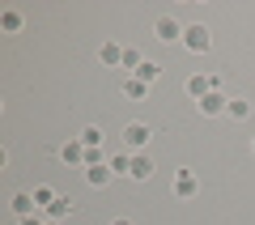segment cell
Segmentation results:
<instances>
[{"label":"cell","instance_id":"cell-22","mask_svg":"<svg viewBox=\"0 0 255 225\" xmlns=\"http://www.w3.org/2000/svg\"><path fill=\"white\" fill-rule=\"evenodd\" d=\"M251 153H255V140H251Z\"/></svg>","mask_w":255,"mask_h":225},{"label":"cell","instance_id":"cell-5","mask_svg":"<svg viewBox=\"0 0 255 225\" xmlns=\"http://www.w3.org/2000/svg\"><path fill=\"white\" fill-rule=\"evenodd\" d=\"M153 34L162 38V43H174V38H183V26H179L174 17H157V21H153Z\"/></svg>","mask_w":255,"mask_h":225},{"label":"cell","instance_id":"cell-13","mask_svg":"<svg viewBox=\"0 0 255 225\" xmlns=\"http://www.w3.org/2000/svg\"><path fill=\"white\" fill-rule=\"evenodd\" d=\"M157 77H162V64H157V60H145V64L136 68V81H145V85H153Z\"/></svg>","mask_w":255,"mask_h":225},{"label":"cell","instance_id":"cell-6","mask_svg":"<svg viewBox=\"0 0 255 225\" xmlns=\"http://www.w3.org/2000/svg\"><path fill=\"white\" fill-rule=\"evenodd\" d=\"M128 179H136V183L153 179V157L149 153H132V174H128Z\"/></svg>","mask_w":255,"mask_h":225},{"label":"cell","instance_id":"cell-9","mask_svg":"<svg viewBox=\"0 0 255 225\" xmlns=\"http://www.w3.org/2000/svg\"><path fill=\"white\" fill-rule=\"evenodd\" d=\"M174 196H179V200H191V196H196V174H191V170H179V174H174Z\"/></svg>","mask_w":255,"mask_h":225},{"label":"cell","instance_id":"cell-20","mask_svg":"<svg viewBox=\"0 0 255 225\" xmlns=\"http://www.w3.org/2000/svg\"><path fill=\"white\" fill-rule=\"evenodd\" d=\"M111 225H136V221H132V217H115Z\"/></svg>","mask_w":255,"mask_h":225},{"label":"cell","instance_id":"cell-21","mask_svg":"<svg viewBox=\"0 0 255 225\" xmlns=\"http://www.w3.org/2000/svg\"><path fill=\"white\" fill-rule=\"evenodd\" d=\"M47 225H60V221H47Z\"/></svg>","mask_w":255,"mask_h":225},{"label":"cell","instance_id":"cell-8","mask_svg":"<svg viewBox=\"0 0 255 225\" xmlns=\"http://www.w3.org/2000/svg\"><path fill=\"white\" fill-rule=\"evenodd\" d=\"M43 217H47V221H60V225H64L68 217H73V200H68V196H55V204L47 208Z\"/></svg>","mask_w":255,"mask_h":225},{"label":"cell","instance_id":"cell-11","mask_svg":"<svg viewBox=\"0 0 255 225\" xmlns=\"http://www.w3.org/2000/svg\"><path fill=\"white\" fill-rule=\"evenodd\" d=\"M13 213H17V221H21V217H34L38 213L34 196H30V191H17V196H13Z\"/></svg>","mask_w":255,"mask_h":225},{"label":"cell","instance_id":"cell-7","mask_svg":"<svg viewBox=\"0 0 255 225\" xmlns=\"http://www.w3.org/2000/svg\"><path fill=\"white\" fill-rule=\"evenodd\" d=\"M226 102H230V98H221V94L213 90V94H204L196 107H200V115H209V119H213V115H226Z\"/></svg>","mask_w":255,"mask_h":225},{"label":"cell","instance_id":"cell-1","mask_svg":"<svg viewBox=\"0 0 255 225\" xmlns=\"http://www.w3.org/2000/svg\"><path fill=\"white\" fill-rule=\"evenodd\" d=\"M153 140V127L149 123H128L124 127V144H128V153H145V144Z\"/></svg>","mask_w":255,"mask_h":225},{"label":"cell","instance_id":"cell-14","mask_svg":"<svg viewBox=\"0 0 255 225\" xmlns=\"http://www.w3.org/2000/svg\"><path fill=\"white\" fill-rule=\"evenodd\" d=\"M0 30H4V34H17V30H21V13L17 9H4V13H0Z\"/></svg>","mask_w":255,"mask_h":225},{"label":"cell","instance_id":"cell-3","mask_svg":"<svg viewBox=\"0 0 255 225\" xmlns=\"http://www.w3.org/2000/svg\"><path fill=\"white\" fill-rule=\"evenodd\" d=\"M85 157H90V149H85L81 140L60 144V162H64V166H81V170H85Z\"/></svg>","mask_w":255,"mask_h":225},{"label":"cell","instance_id":"cell-15","mask_svg":"<svg viewBox=\"0 0 255 225\" xmlns=\"http://www.w3.org/2000/svg\"><path fill=\"white\" fill-rule=\"evenodd\" d=\"M226 115L230 119H247V115H251V102H247V98H230L226 102Z\"/></svg>","mask_w":255,"mask_h":225},{"label":"cell","instance_id":"cell-4","mask_svg":"<svg viewBox=\"0 0 255 225\" xmlns=\"http://www.w3.org/2000/svg\"><path fill=\"white\" fill-rule=\"evenodd\" d=\"M213 90H217V77H204V72H191V77H187V94L196 102H200L204 94H213Z\"/></svg>","mask_w":255,"mask_h":225},{"label":"cell","instance_id":"cell-2","mask_svg":"<svg viewBox=\"0 0 255 225\" xmlns=\"http://www.w3.org/2000/svg\"><path fill=\"white\" fill-rule=\"evenodd\" d=\"M183 47L200 55V51H209V47H213V34L204 26H187V30H183Z\"/></svg>","mask_w":255,"mask_h":225},{"label":"cell","instance_id":"cell-18","mask_svg":"<svg viewBox=\"0 0 255 225\" xmlns=\"http://www.w3.org/2000/svg\"><path fill=\"white\" fill-rule=\"evenodd\" d=\"M107 166H111V174H132V153H115Z\"/></svg>","mask_w":255,"mask_h":225},{"label":"cell","instance_id":"cell-19","mask_svg":"<svg viewBox=\"0 0 255 225\" xmlns=\"http://www.w3.org/2000/svg\"><path fill=\"white\" fill-rule=\"evenodd\" d=\"M17 225H47V217H43V213H34V217H21Z\"/></svg>","mask_w":255,"mask_h":225},{"label":"cell","instance_id":"cell-16","mask_svg":"<svg viewBox=\"0 0 255 225\" xmlns=\"http://www.w3.org/2000/svg\"><path fill=\"white\" fill-rule=\"evenodd\" d=\"M124 94H128L132 102H140V98L149 94V85H145V81H136V77H128V81H124Z\"/></svg>","mask_w":255,"mask_h":225},{"label":"cell","instance_id":"cell-10","mask_svg":"<svg viewBox=\"0 0 255 225\" xmlns=\"http://www.w3.org/2000/svg\"><path fill=\"white\" fill-rule=\"evenodd\" d=\"M98 60L107 64V68H124V47H119V43H102Z\"/></svg>","mask_w":255,"mask_h":225},{"label":"cell","instance_id":"cell-12","mask_svg":"<svg viewBox=\"0 0 255 225\" xmlns=\"http://www.w3.org/2000/svg\"><path fill=\"white\" fill-rule=\"evenodd\" d=\"M85 183H90V187H107L111 183V166L102 162V166H85Z\"/></svg>","mask_w":255,"mask_h":225},{"label":"cell","instance_id":"cell-17","mask_svg":"<svg viewBox=\"0 0 255 225\" xmlns=\"http://www.w3.org/2000/svg\"><path fill=\"white\" fill-rule=\"evenodd\" d=\"M77 140H81L85 149H102V127H94V123H90L81 136H77Z\"/></svg>","mask_w":255,"mask_h":225}]
</instances>
